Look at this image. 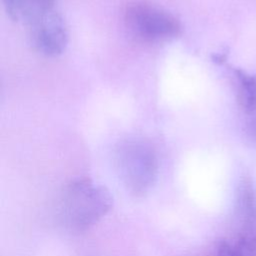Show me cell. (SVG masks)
<instances>
[{
	"instance_id": "cell-1",
	"label": "cell",
	"mask_w": 256,
	"mask_h": 256,
	"mask_svg": "<svg viewBox=\"0 0 256 256\" xmlns=\"http://www.w3.org/2000/svg\"><path fill=\"white\" fill-rule=\"evenodd\" d=\"M113 206V197L103 185L91 178L71 180L61 196L62 219L72 231L84 232L103 218Z\"/></svg>"
},
{
	"instance_id": "cell-2",
	"label": "cell",
	"mask_w": 256,
	"mask_h": 256,
	"mask_svg": "<svg viewBox=\"0 0 256 256\" xmlns=\"http://www.w3.org/2000/svg\"><path fill=\"white\" fill-rule=\"evenodd\" d=\"M114 163L121 182L134 196H144L157 181V153L153 146L143 139L130 138L121 141L115 149Z\"/></svg>"
},
{
	"instance_id": "cell-3",
	"label": "cell",
	"mask_w": 256,
	"mask_h": 256,
	"mask_svg": "<svg viewBox=\"0 0 256 256\" xmlns=\"http://www.w3.org/2000/svg\"><path fill=\"white\" fill-rule=\"evenodd\" d=\"M123 21L133 38L148 44L173 40L182 32L181 23L173 14L143 1L127 4L123 12Z\"/></svg>"
},
{
	"instance_id": "cell-4",
	"label": "cell",
	"mask_w": 256,
	"mask_h": 256,
	"mask_svg": "<svg viewBox=\"0 0 256 256\" xmlns=\"http://www.w3.org/2000/svg\"><path fill=\"white\" fill-rule=\"evenodd\" d=\"M33 46L42 54L55 57L62 54L68 43V31L62 16L49 11L27 22Z\"/></svg>"
},
{
	"instance_id": "cell-5",
	"label": "cell",
	"mask_w": 256,
	"mask_h": 256,
	"mask_svg": "<svg viewBox=\"0 0 256 256\" xmlns=\"http://www.w3.org/2000/svg\"><path fill=\"white\" fill-rule=\"evenodd\" d=\"M236 202L240 223L238 238L256 241V193L250 179H243L241 182Z\"/></svg>"
},
{
	"instance_id": "cell-6",
	"label": "cell",
	"mask_w": 256,
	"mask_h": 256,
	"mask_svg": "<svg viewBox=\"0 0 256 256\" xmlns=\"http://www.w3.org/2000/svg\"><path fill=\"white\" fill-rule=\"evenodd\" d=\"M238 83V100L245 113L250 114L256 109V78L242 70H235Z\"/></svg>"
},
{
	"instance_id": "cell-7",
	"label": "cell",
	"mask_w": 256,
	"mask_h": 256,
	"mask_svg": "<svg viewBox=\"0 0 256 256\" xmlns=\"http://www.w3.org/2000/svg\"><path fill=\"white\" fill-rule=\"evenodd\" d=\"M216 252L217 256H256V241L237 237L236 242L231 244L222 240L218 242Z\"/></svg>"
},
{
	"instance_id": "cell-8",
	"label": "cell",
	"mask_w": 256,
	"mask_h": 256,
	"mask_svg": "<svg viewBox=\"0 0 256 256\" xmlns=\"http://www.w3.org/2000/svg\"><path fill=\"white\" fill-rule=\"evenodd\" d=\"M56 0H23L22 17L29 22L38 16L54 10Z\"/></svg>"
},
{
	"instance_id": "cell-9",
	"label": "cell",
	"mask_w": 256,
	"mask_h": 256,
	"mask_svg": "<svg viewBox=\"0 0 256 256\" xmlns=\"http://www.w3.org/2000/svg\"><path fill=\"white\" fill-rule=\"evenodd\" d=\"M4 9L13 21H18L22 17V3L23 0H2Z\"/></svg>"
}]
</instances>
